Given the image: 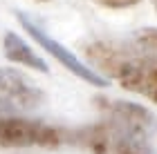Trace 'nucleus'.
I'll list each match as a JSON object with an SVG mask.
<instances>
[{
  "label": "nucleus",
  "instance_id": "f257e3e1",
  "mask_svg": "<svg viewBox=\"0 0 157 154\" xmlns=\"http://www.w3.org/2000/svg\"><path fill=\"white\" fill-rule=\"evenodd\" d=\"M85 56L103 78H112L119 87L146 96L157 103V56L128 47L115 40H94L85 47Z\"/></svg>",
  "mask_w": 157,
  "mask_h": 154
},
{
  "label": "nucleus",
  "instance_id": "f03ea898",
  "mask_svg": "<svg viewBox=\"0 0 157 154\" xmlns=\"http://www.w3.org/2000/svg\"><path fill=\"white\" fill-rule=\"evenodd\" d=\"M146 132L103 116L99 123L67 132V143L88 150L90 154H155Z\"/></svg>",
  "mask_w": 157,
  "mask_h": 154
},
{
  "label": "nucleus",
  "instance_id": "7ed1b4c3",
  "mask_svg": "<svg viewBox=\"0 0 157 154\" xmlns=\"http://www.w3.org/2000/svg\"><path fill=\"white\" fill-rule=\"evenodd\" d=\"M67 143V130L18 114H0V148H45Z\"/></svg>",
  "mask_w": 157,
  "mask_h": 154
},
{
  "label": "nucleus",
  "instance_id": "20e7f679",
  "mask_svg": "<svg viewBox=\"0 0 157 154\" xmlns=\"http://www.w3.org/2000/svg\"><path fill=\"white\" fill-rule=\"evenodd\" d=\"M18 23L23 25V29L38 43L40 49H45L54 60H59L61 67H65L70 74H74L76 78H81L83 83H88L90 87H97V89L108 87V78H103V76L99 74L97 69H92L90 65H85V63H83L81 58H76V56L70 52L67 47H63L59 40H54L49 34H45V31H43V27L36 25L29 16H25V13H18Z\"/></svg>",
  "mask_w": 157,
  "mask_h": 154
},
{
  "label": "nucleus",
  "instance_id": "39448f33",
  "mask_svg": "<svg viewBox=\"0 0 157 154\" xmlns=\"http://www.w3.org/2000/svg\"><path fill=\"white\" fill-rule=\"evenodd\" d=\"M43 103H45L43 89L34 85L25 74L11 67H0V114L36 109Z\"/></svg>",
  "mask_w": 157,
  "mask_h": 154
},
{
  "label": "nucleus",
  "instance_id": "423d86ee",
  "mask_svg": "<svg viewBox=\"0 0 157 154\" xmlns=\"http://www.w3.org/2000/svg\"><path fill=\"white\" fill-rule=\"evenodd\" d=\"M94 105H99V109H101L103 116L115 118V121L124 123V125H130L135 130H141V132H146V134H151L153 127H155V116L137 103L110 101V98H103V96H97Z\"/></svg>",
  "mask_w": 157,
  "mask_h": 154
},
{
  "label": "nucleus",
  "instance_id": "0eeeda50",
  "mask_svg": "<svg viewBox=\"0 0 157 154\" xmlns=\"http://www.w3.org/2000/svg\"><path fill=\"white\" fill-rule=\"evenodd\" d=\"M2 52H5L7 58H9L11 63H16V65H23L27 69L40 72V74H49L47 63L43 60L40 56L27 45V40H23L18 34L5 31V36H2Z\"/></svg>",
  "mask_w": 157,
  "mask_h": 154
},
{
  "label": "nucleus",
  "instance_id": "6e6552de",
  "mask_svg": "<svg viewBox=\"0 0 157 154\" xmlns=\"http://www.w3.org/2000/svg\"><path fill=\"white\" fill-rule=\"evenodd\" d=\"M135 45L144 52L157 54V27H148V29H141L135 34Z\"/></svg>",
  "mask_w": 157,
  "mask_h": 154
},
{
  "label": "nucleus",
  "instance_id": "1a4fd4ad",
  "mask_svg": "<svg viewBox=\"0 0 157 154\" xmlns=\"http://www.w3.org/2000/svg\"><path fill=\"white\" fill-rule=\"evenodd\" d=\"M92 2L105 9H128V7H135L139 0H92Z\"/></svg>",
  "mask_w": 157,
  "mask_h": 154
},
{
  "label": "nucleus",
  "instance_id": "9d476101",
  "mask_svg": "<svg viewBox=\"0 0 157 154\" xmlns=\"http://www.w3.org/2000/svg\"><path fill=\"white\" fill-rule=\"evenodd\" d=\"M153 7H155V11H157V0H153Z\"/></svg>",
  "mask_w": 157,
  "mask_h": 154
},
{
  "label": "nucleus",
  "instance_id": "9b49d317",
  "mask_svg": "<svg viewBox=\"0 0 157 154\" xmlns=\"http://www.w3.org/2000/svg\"><path fill=\"white\" fill-rule=\"evenodd\" d=\"M36 2H49V0H36Z\"/></svg>",
  "mask_w": 157,
  "mask_h": 154
}]
</instances>
